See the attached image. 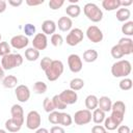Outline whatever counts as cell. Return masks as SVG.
I'll return each instance as SVG.
<instances>
[{
    "mask_svg": "<svg viewBox=\"0 0 133 133\" xmlns=\"http://www.w3.org/2000/svg\"><path fill=\"white\" fill-rule=\"evenodd\" d=\"M132 71L131 62L127 59H118L111 66V74L116 78H126Z\"/></svg>",
    "mask_w": 133,
    "mask_h": 133,
    "instance_id": "obj_1",
    "label": "cell"
},
{
    "mask_svg": "<svg viewBox=\"0 0 133 133\" xmlns=\"http://www.w3.org/2000/svg\"><path fill=\"white\" fill-rule=\"evenodd\" d=\"M23 60L24 58L20 53H16V54L9 53L1 58V66L4 71L12 70L14 68H18L22 65Z\"/></svg>",
    "mask_w": 133,
    "mask_h": 133,
    "instance_id": "obj_2",
    "label": "cell"
},
{
    "mask_svg": "<svg viewBox=\"0 0 133 133\" xmlns=\"http://www.w3.org/2000/svg\"><path fill=\"white\" fill-rule=\"evenodd\" d=\"M83 12L89 21L95 23H98L103 19V11L96 3H91V2L86 3L83 7Z\"/></svg>",
    "mask_w": 133,
    "mask_h": 133,
    "instance_id": "obj_3",
    "label": "cell"
},
{
    "mask_svg": "<svg viewBox=\"0 0 133 133\" xmlns=\"http://www.w3.org/2000/svg\"><path fill=\"white\" fill-rule=\"evenodd\" d=\"M63 70H64V65L62 61L58 59H53L50 66L45 71V74L49 81H55L62 75Z\"/></svg>",
    "mask_w": 133,
    "mask_h": 133,
    "instance_id": "obj_4",
    "label": "cell"
},
{
    "mask_svg": "<svg viewBox=\"0 0 133 133\" xmlns=\"http://www.w3.org/2000/svg\"><path fill=\"white\" fill-rule=\"evenodd\" d=\"M111 115L110 117L117 123L118 125H121L124 121L125 117V112H126V105L123 101H116L114 103H112L111 106Z\"/></svg>",
    "mask_w": 133,
    "mask_h": 133,
    "instance_id": "obj_5",
    "label": "cell"
},
{
    "mask_svg": "<svg viewBox=\"0 0 133 133\" xmlns=\"http://www.w3.org/2000/svg\"><path fill=\"white\" fill-rule=\"evenodd\" d=\"M83 37H84V34L80 28H72L65 37V42L69 46L74 47L80 44L83 41Z\"/></svg>",
    "mask_w": 133,
    "mask_h": 133,
    "instance_id": "obj_6",
    "label": "cell"
},
{
    "mask_svg": "<svg viewBox=\"0 0 133 133\" xmlns=\"http://www.w3.org/2000/svg\"><path fill=\"white\" fill-rule=\"evenodd\" d=\"M42 116L36 110H31L26 116V127L29 130H36L41 127Z\"/></svg>",
    "mask_w": 133,
    "mask_h": 133,
    "instance_id": "obj_7",
    "label": "cell"
},
{
    "mask_svg": "<svg viewBox=\"0 0 133 133\" xmlns=\"http://www.w3.org/2000/svg\"><path fill=\"white\" fill-rule=\"evenodd\" d=\"M73 122H75V124L78 126L89 124L91 122V111L87 109H80L76 111L73 116Z\"/></svg>",
    "mask_w": 133,
    "mask_h": 133,
    "instance_id": "obj_8",
    "label": "cell"
},
{
    "mask_svg": "<svg viewBox=\"0 0 133 133\" xmlns=\"http://www.w3.org/2000/svg\"><path fill=\"white\" fill-rule=\"evenodd\" d=\"M85 34H86V37L88 38V41L94 44L102 42L103 37H104L103 31L96 25H90L89 27H87Z\"/></svg>",
    "mask_w": 133,
    "mask_h": 133,
    "instance_id": "obj_9",
    "label": "cell"
},
{
    "mask_svg": "<svg viewBox=\"0 0 133 133\" xmlns=\"http://www.w3.org/2000/svg\"><path fill=\"white\" fill-rule=\"evenodd\" d=\"M68 65L72 73H79L82 68V59L78 54H70L68 56Z\"/></svg>",
    "mask_w": 133,
    "mask_h": 133,
    "instance_id": "obj_10",
    "label": "cell"
},
{
    "mask_svg": "<svg viewBox=\"0 0 133 133\" xmlns=\"http://www.w3.org/2000/svg\"><path fill=\"white\" fill-rule=\"evenodd\" d=\"M10 47L17 49V50H21V49H24L28 46L29 44V39L27 36H25L24 34H18V35H15L10 38Z\"/></svg>",
    "mask_w": 133,
    "mask_h": 133,
    "instance_id": "obj_11",
    "label": "cell"
},
{
    "mask_svg": "<svg viewBox=\"0 0 133 133\" xmlns=\"http://www.w3.org/2000/svg\"><path fill=\"white\" fill-rule=\"evenodd\" d=\"M15 95L17 97V100L21 103H26L30 99V89L27 85L20 84L16 87Z\"/></svg>",
    "mask_w": 133,
    "mask_h": 133,
    "instance_id": "obj_12",
    "label": "cell"
},
{
    "mask_svg": "<svg viewBox=\"0 0 133 133\" xmlns=\"http://www.w3.org/2000/svg\"><path fill=\"white\" fill-rule=\"evenodd\" d=\"M32 46L34 49H36L37 51H41V50H45L48 46V38H47V35L44 34L43 32L41 33H36L33 37V41H32Z\"/></svg>",
    "mask_w": 133,
    "mask_h": 133,
    "instance_id": "obj_13",
    "label": "cell"
},
{
    "mask_svg": "<svg viewBox=\"0 0 133 133\" xmlns=\"http://www.w3.org/2000/svg\"><path fill=\"white\" fill-rule=\"evenodd\" d=\"M10 114H11V118L15 119L17 123H19L20 125L23 126L25 117H24V110L23 107L19 104H14L10 108Z\"/></svg>",
    "mask_w": 133,
    "mask_h": 133,
    "instance_id": "obj_14",
    "label": "cell"
},
{
    "mask_svg": "<svg viewBox=\"0 0 133 133\" xmlns=\"http://www.w3.org/2000/svg\"><path fill=\"white\" fill-rule=\"evenodd\" d=\"M60 99L66 104V105H72L75 104L78 101V95L76 91L72 90V89H64L63 91H61L59 94Z\"/></svg>",
    "mask_w": 133,
    "mask_h": 133,
    "instance_id": "obj_15",
    "label": "cell"
},
{
    "mask_svg": "<svg viewBox=\"0 0 133 133\" xmlns=\"http://www.w3.org/2000/svg\"><path fill=\"white\" fill-rule=\"evenodd\" d=\"M117 45L119 46V48L122 49L124 55H130L133 53V41L131 37H122L119 38Z\"/></svg>",
    "mask_w": 133,
    "mask_h": 133,
    "instance_id": "obj_16",
    "label": "cell"
},
{
    "mask_svg": "<svg viewBox=\"0 0 133 133\" xmlns=\"http://www.w3.org/2000/svg\"><path fill=\"white\" fill-rule=\"evenodd\" d=\"M56 26L58 27L59 30L63 31V32H66V31H70L72 29V26H73V21L71 18L69 17H60L56 23Z\"/></svg>",
    "mask_w": 133,
    "mask_h": 133,
    "instance_id": "obj_17",
    "label": "cell"
},
{
    "mask_svg": "<svg viewBox=\"0 0 133 133\" xmlns=\"http://www.w3.org/2000/svg\"><path fill=\"white\" fill-rule=\"evenodd\" d=\"M56 28H57L56 23L54 21H52V20H45L42 23V30H43V33L46 34V35L54 34Z\"/></svg>",
    "mask_w": 133,
    "mask_h": 133,
    "instance_id": "obj_18",
    "label": "cell"
},
{
    "mask_svg": "<svg viewBox=\"0 0 133 133\" xmlns=\"http://www.w3.org/2000/svg\"><path fill=\"white\" fill-rule=\"evenodd\" d=\"M112 106V101L109 97L107 96H102L98 98V108H100L104 112H108L111 110Z\"/></svg>",
    "mask_w": 133,
    "mask_h": 133,
    "instance_id": "obj_19",
    "label": "cell"
},
{
    "mask_svg": "<svg viewBox=\"0 0 133 133\" xmlns=\"http://www.w3.org/2000/svg\"><path fill=\"white\" fill-rule=\"evenodd\" d=\"M116 19L119 22H127L131 17V11L127 7H119L116 10Z\"/></svg>",
    "mask_w": 133,
    "mask_h": 133,
    "instance_id": "obj_20",
    "label": "cell"
},
{
    "mask_svg": "<svg viewBox=\"0 0 133 133\" xmlns=\"http://www.w3.org/2000/svg\"><path fill=\"white\" fill-rule=\"evenodd\" d=\"M102 6L105 10L112 11V10L118 9L121 7V3H119V0H103Z\"/></svg>",
    "mask_w": 133,
    "mask_h": 133,
    "instance_id": "obj_21",
    "label": "cell"
},
{
    "mask_svg": "<svg viewBox=\"0 0 133 133\" xmlns=\"http://www.w3.org/2000/svg\"><path fill=\"white\" fill-rule=\"evenodd\" d=\"M18 78L14 75H7L4 76V78L2 79V85L6 88H14L17 87L18 85Z\"/></svg>",
    "mask_w": 133,
    "mask_h": 133,
    "instance_id": "obj_22",
    "label": "cell"
},
{
    "mask_svg": "<svg viewBox=\"0 0 133 133\" xmlns=\"http://www.w3.org/2000/svg\"><path fill=\"white\" fill-rule=\"evenodd\" d=\"M106 115H105V112L102 111L100 108H96L95 110H92V113H91V119L95 124L97 125H101L104 119H105Z\"/></svg>",
    "mask_w": 133,
    "mask_h": 133,
    "instance_id": "obj_23",
    "label": "cell"
},
{
    "mask_svg": "<svg viewBox=\"0 0 133 133\" xmlns=\"http://www.w3.org/2000/svg\"><path fill=\"white\" fill-rule=\"evenodd\" d=\"M5 130L8 131V132H11V133H16L18 131L21 130L22 128V125H20L19 123H17L15 119H12L11 117L8 118L6 122H5Z\"/></svg>",
    "mask_w": 133,
    "mask_h": 133,
    "instance_id": "obj_24",
    "label": "cell"
},
{
    "mask_svg": "<svg viewBox=\"0 0 133 133\" xmlns=\"http://www.w3.org/2000/svg\"><path fill=\"white\" fill-rule=\"evenodd\" d=\"M81 12V8L78 4H70L65 8V14L69 18H77Z\"/></svg>",
    "mask_w": 133,
    "mask_h": 133,
    "instance_id": "obj_25",
    "label": "cell"
},
{
    "mask_svg": "<svg viewBox=\"0 0 133 133\" xmlns=\"http://www.w3.org/2000/svg\"><path fill=\"white\" fill-rule=\"evenodd\" d=\"M85 107L87 110L91 111L95 110L96 108H98V98L95 95H88L85 98Z\"/></svg>",
    "mask_w": 133,
    "mask_h": 133,
    "instance_id": "obj_26",
    "label": "cell"
},
{
    "mask_svg": "<svg viewBox=\"0 0 133 133\" xmlns=\"http://www.w3.org/2000/svg\"><path fill=\"white\" fill-rule=\"evenodd\" d=\"M98 52L95 49H87L83 53V60L85 62H94L98 59Z\"/></svg>",
    "mask_w": 133,
    "mask_h": 133,
    "instance_id": "obj_27",
    "label": "cell"
},
{
    "mask_svg": "<svg viewBox=\"0 0 133 133\" xmlns=\"http://www.w3.org/2000/svg\"><path fill=\"white\" fill-rule=\"evenodd\" d=\"M73 123V117L70 113L66 112H60L59 113V123L58 125H61L62 127H69Z\"/></svg>",
    "mask_w": 133,
    "mask_h": 133,
    "instance_id": "obj_28",
    "label": "cell"
},
{
    "mask_svg": "<svg viewBox=\"0 0 133 133\" xmlns=\"http://www.w3.org/2000/svg\"><path fill=\"white\" fill-rule=\"evenodd\" d=\"M38 57H39V51H37L33 47L27 48L25 50V58L28 61H35V60H37Z\"/></svg>",
    "mask_w": 133,
    "mask_h": 133,
    "instance_id": "obj_29",
    "label": "cell"
},
{
    "mask_svg": "<svg viewBox=\"0 0 133 133\" xmlns=\"http://www.w3.org/2000/svg\"><path fill=\"white\" fill-rule=\"evenodd\" d=\"M84 87V80L81 78H74L70 81V89L77 91Z\"/></svg>",
    "mask_w": 133,
    "mask_h": 133,
    "instance_id": "obj_30",
    "label": "cell"
},
{
    "mask_svg": "<svg viewBox=\"0 0 133 133\" xmlns=\"http://www.w3.org/2000/svg\"><path fill=\"white\" fill-rule=\"evenodd\" d=\"M122 32L126 37H130L133 35V21H127L122 26Z\"/></svg>",
    "mask_w": 133,
    "mask_h": 133,
    "instance_id": "obj_31",
    "label": "cell"
},
{
    "mask_svg": "<svg viewBox=\"0 0 133 133\" xmlns=\"http://www.w3.org/2000/svg\"><path fill=\"white\" fill-rule=\"evenodd\" d=\"M47 84L43 81H36L34 84H33V91L37 95H43L47 91Z\"/></svg>",
    "mask_w": 133,
    "mask_h": 133,
    "instance_id": "obj_32",
    "label": "cell"
},
{
    "mask_svg": "<svg viewBox=\"0 0 133 133\" xmlns=\"http://www.w3.org/2000/svg\"><path fill=\"white\" fill-rule=\"evenodd\" d=\"M104 128L106 129V131H113V130H115V129H117V127L119 126L117 123H115L110 116H108V117H105V119H104Z\"/></svg>",
    "mask_w": 133,
    "mask_h": 133,
    "instance_id": "obj_33",
    "label": "cell"
},
{
    "mask_svg": "<svg viewBox=\"0 0 133 133\" xmlns=\"http://www.w3.org/2000/svg\"><path fill=\"white\" fill-rule=\"evenodd\" d=\"M52 102H53V104H54L55 109H58V110H63V109H65L66 106H68V105L60 99L59 95H55V96L52 98Z\"/></svg>",
    "mask_w": 133,
    "mask_h": 133,
    "instance_id": "obj_34",
    "label": "cell"
},
{
    "mask_svg": "<svg viewBox=\"0 0 133 133\" xmlns=\"http://www.w3.org/2000/svg\"><path fill=\"white\" fill-rule=\"evenodd\" d=\"M118 86H119V88H121L122 90H125V91H126V90H130V89L132 88L133 83H132V80H131L130 78L126 77V78H123V79L119 81Z\"/></svg>",
    "mask_w": 133,
    "mask_h": 133,
    "instance_id": "obj_35",
    "label": "cell"
},
{
    "mask_svg": "<svg viewBox=\"0 0 133 133\" xmlns=\"http://www.w3.org/2000/svg\"><path fill=\"white\" fill-rule=\"evenodd\" d=\"M50 42H51V44H52L54 47H60V46L63 44V37H62V35L59 34V33H54V34L51 35Z\"/></svg>",
    "mask_w": 133,
    "mask_h": 133,
    "instance_id": "obj_36",
    "label": "cell"
},
{
    "mask_svg": "<svg viewBox=\"0 0 133 133\" xmlns=\"http://www.w3.org/2000/svg\"><path fill=\"white\" fill-rule=\"evenodd\" d=\"M43 107H44L45 111L48 112V113H50V112H52V111L55 110V107H54V104L52 102V99H50L48 97L44 99V101H43Z\"/></svg>",
    "mask_w": 133,
    "mask_h": 133,
    "instance_id": "obj_37",
    "label": "cell"
},
{
    "mask_svg": "<svg viewBox=\"0 0 133 133\" xmlns=\"http://www.w3.org/2000/svg\"><path fill=\"white\" fill-rule=\"evenodd\" d=\"M23 31H24V33H25V34H24L25 36H31V35L35 34L36 28H35V26H34L33 24H31V23H27V24L24 25V27H23Z\"/></svg>",
    "mask_w": 133,
    "mask_h": 133,
    "instance_id": "obj_38",
    "label": "cell"
},
{
    "mask_svg": "<svg viewBox=\"0 0 133 133\" xmlns=\"http://www.w3.org/2000/svg\"><path fill=\"white\" fill-rule=\"evenodd\" d=\"M110 53H111V56H112L113 58H115V59H119V58H122L123 56H125L124 53H123V51H122V49L119 48V46H118L117 44L114 45V46L111 48Z\"/></svg>",
    "mask_w": 133,
    "mask_h": 133,
    "instance_id": "obj_39",
    "label": "cell"
},
{
    "mask_svg": "<svg viewBox=\"0 0 133 133\" xmlns=\"http://www.w3.org/2000/svg\"><path fill=\"white\" fill-rule=\"evenodd\" d=\"M10 53V45L7 42H0V56H5Z\"/></svg>",
    "mask_w": 133,
    "mask_h": 133,
    "instance_id": "obj_40",
    "label": "cell"
},
{
    "mask_svg": "<svg viewBox=\"0 0 133 133\" xmlns=\"http://www.w3.org/2000/svg\"><path fill=\"white\" fill-rule=\"evenodd\" d=\"M59 113L60 112L56 111V110L50 112L49 115H48V121L53 125H58V123H59Z\"/></svg>",
    "mask_w": 133,
    "mask_h": 133,
    "instance_id": "obj_41",
    "label": "cell"
},
{
    "mask_svg": "<svg viewBox=\"0 0 133 133\" xmlns=\"http://www.w3.org/2000/svg\"><path fill=\"white\" fill-rule=\"evenodd\" d=\"M63 4H64V0H50L49 1V7L52 10L59 9Z\"/></svg>",
    "mask_w": 133,
    "mask_h": 133,
    "instance_id": "obj_42",
    "label": "cell"
},
{
    "mask_svg": "<svg viewBox=\"0 0 133 133\" xmlns=\"http://www.w3.org/2000/svg\"><path fill=\"white\" fill-rule=\"evenodd\" d=\"M52 58H50V57H48V56H45L44 58H42V60H41V63H39V65H41V69L45 72L49 66H50V64H51V62H52Z\"/></svg>",
    "mask_w": 133,
    "mask_h": 133,
    "instance_id": "obj_43",
    "label": "cell"
},
{
    "mask_svg": "<svg viewBox=\"0 0 133 133\" xmlns=\"http://www.w3.org/2000/svg\"><path fill=\"white\" fill-rule=\"evenodd\" d=\"M106 129L102 125H95L91 128V133H106Z\"/></svg>",
    "mask_w": 133,
    "mask_h": 133,
    "instance_id": "obj_44",
    "label": "cell"
},
{
    "mask_svg": "<svg viewBox=\"0 0 133 133\" xmlns=\"http://www.w3.org/2000/svg\"><path fill=\"white\" fill-rule=\"evenodd\" d=\"M117 133H131L130 127L127 125H119L117 127Z\"/></svg>",
    "mask_w": 133,
    "mask_h": 133,
    "instance_id": "obj_45",
    "label": "cell"
},
{
    "mask_svg": "<svg viewBox=\"0 0 133 133\" xmlns=\"http://www.w3.org/2000/svg\"><path fill=\"white\" fill-rule=\"evenodd\" d=\"M49 133H65V131H64L63 127H61V126H53L50 129Z\"/></svg>",
    "mask_w": 133,
    "mask_h": 133,
    "instance_id": "obj_46",
    "label": "cell"
},
{
    "mask_svg": "<svg viewBox=\"0 0 133 133\" xmlns=\"http://www.w3.org/2000/svg\"><path fill=\"white\" fill-rule=\"evenodd\" d=\"M25 2H26V4L29 5V6H37V5L43 4L45 1H44V0H26Z\"/></svg>",
    "mask_w": 133,
    "mask_h": 133,
    "instance_id": "obj_47",
    "label": "cell"
},
{
    "mask_svg": "<svg viewBox=\"0 0 133 133\" xmlns=\"http://www.w3.org/2000/svg\"><path fill=\"white\" fill-rule=\"evenodd\" d=\"M22 3H23L22 0H8V4L11 5V6H14V7H18Z\"/></svg>",
    "mask_w": 133,
    "mask_h": 133,
    "instance_id": "obj_48",
    "label": "cell"
},
{
    "mask_svg": "<svg viewBox=\"0 0 133 133\" xmlns=\"http://www.w3.org/2000/svg\"><path fill=\"white\" fill-rule=\"evenodd\" d=\"M119 3H121V6H123V7H127V6H130L132 3H133V1L132 0H119Z\"/></svg>",
    "mask_w": 133,
    "mask_h": 133,
    "instance_id": "obj_49",
    "label": "cell"
},
{
    "mask_svg": "<svg viewBox=\"0 0 133 133\" xmlns=\"http://www.w3.org/2000/svg\"><path fill=\"white\" fill-rule=\"evenodd\" d=\"M6 1H4V0H0V14H2V12H4L5 10H6Z\"/></svg>",
    "mask_w": 133,
    "mask_h": 133,
    "instance_id": "obj_50",
    "label": "cell"
},
{
    "mask_svg": "<svg viewBox=\"0 0 133 133\" xmlns=\"http://www.w3.org/2000/svg\"><path fill=\"white\" fill-rule=\"evenodd\" d=\"M35 133H49V131H48V129H46V128H38V129H36L35 130Z\"/></svg>",
    "mask_w": 133,
    "mask_h": 133,
    "instance_id": "obj_51",
    "label": "cell"
},
{
    "mask_svg": "<svg viewBox=\"0 0 133 133\" xmlns=\"http://www.w3.org/2000/svg\"><path fill=\"white\" fill-rule=\"evenodd\" d=\"M3 78H4V70L2 69V66L0 64V80L3 79Z\"/></svg>",
    "mask_w": 133,
    "mask_h": 133,
    "instance_id": "obj_52",
    "label": "cell"
},
{
    "mask_svg": "<svg viewBox=\"0 0 133 133\" xmlns=\"http://www.w3.org/2000/svg\"><path fill=\"white\" fill-rule=\"evenodd\" d=\"M69 1L71 4H77V2H78V0H69Z\"/></svg>",
    "mask_w": 133,
    "mask_h": 133,
    "instance_id": "obj_53",
    "label": "cell"
},
{
    "mask_svg": "<svg viewBox=\"0 0 133 133\" xmlns=\"http://www.w3.org/2000/svg\"><path fill=\"white\" fill-rule=\"evenodd\" d=\"M0 133H7V131L4 129H0Z\"/></svg>",
    "mask_w": 133,
    "mask_h": 133,
    "instance_id": "obj_54",
    "label": "cell"
},
{
    "mask_svg": "<svg viewBox=\"0 0 133 133\" xmlns=\"http://www.w3.org/2000/svg\"><path fill=\"white\" fill-rule=\"evenodd\" d=\"M1 38H2V35H1V33H0V42H1Z\"/></svg>",
    "mask_w": 133,
    "mask_h": 133,
    "instance_id": "obj_55",
    "label": "cell"
},
{
    "mask_svg": "<svg viewBox=\"0 0 133 133\" xmlns=\"http://www.w3.org/2000/svg\"><path fill=\"white\" fill-rule=\"evenodd\" d=\"M106 133H108V131H107V132H106Z\"/></svg>",
    "mask_w": 133,
    "mask_h": 133,
    "instance_id": "obj_56",
    "label": "cell"
}]
</instances>
